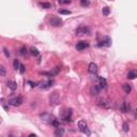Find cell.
Returning a JSON list of instances; mask_svg holds the SVG:
<instances>
[{"mask_svg": "<svg viewBox=\"0 0 137 137\" xmlns=\"http://www.w3.org/2000/svg\"><path fill=\"white\" fill-rule=\"evenodd\" d=\"M35 136H37L35 134H30V137H35Z\"/></svg>", "mask_w": 137, "mask_h": 137, "instance_id": "obj_32", "label": "cell"}, {"mask_svg": "<svg viewBox=\"0 0 137 137\" xmlns=\"http://www.w3.org/2000/svg\"><path fill=\"white\" fill-rule=\"evenodd\" d=\"M7 86L9 87L10 89H11L12 91H14V90H16V88H17V84L15 83V81H13V80H9L7 83Z\"/></svg>", "mask_w": 137, "mask_h": 137, "instance_id": "obj_17", "label": "cell"}, {"mask_svg": "<svg viewBox=\"0 0 137 137\" xmlns=\"http://www.w3.org/2000/svg\"><path fill=\"white\" fill-rule=\"evenodd\" d=\"M30 51H31V54H32L33 56H39V50H37V48H35V47H31L30 48Z\"/></svg>", "mask_w": 137, "mask_h": 137, "instance_id": "obj_22", "label": "cell"}, {"mask_svg": "<svg viewBox=\"0 0 137 137\" xmlns=\"http://www.w3.org/2000/svg\"><path fill=\"white\" fill-rule=\"evenodd\" d=\"M88 71L91 73V74H94V73L98 72V64L94 62H91L88 66Z\"/></svg>", "mask_w": 137, "mask_h": 137, "instance_id": "obj_11", "label": "cell"}, {"mask_svg": "<svg viewBox=\"0 0 137 137\" xmlns=\"http://www.w3.org/2000/svg\"><path fill=\"white\" fill-rule=\"evenodd\" d=\"M0 75L1 76H5V69L3 65H0Z\"/></svg>", "mask_w": 137, "mask_h": 137, "instance_id": "obj_28", "label": "cell"}, {"mask_svg": "<svg viewBox=\"0 0 137 137\" xmlns=\"http://www.w3.org/2000/svg\"><path fill=\"white\" fill-rule=\"evenodd\" d=\"M102 13H103V15H104V16H107V15H109V13H110V9H109L108 7L103 8Z\"/></svg>", "mask_w": 137, "mask_h": 137, "instance_id": "obj_20", "label": "cell"}, {"mask_svg": "<svg viewBox=\"0 0 137 137\" xmlns=\"http://www.w3.org/2000/svg\"><path fill=\"white\" fill-rule=\"evenodd\" d=\"M59 102H60V98H59L58 93H56V92L51 93L50 96H49V104L51 106H56V105L59 104Z\"/></svg>", "mask_w": 137, "mask_h": 137, "instance_id": "obj_2", "label": "cell"}, {"mask_svg": "<svg viewBox=\"0 0 137 137\" xmlns=\"http://www.w3.org/2000/svg\"><path fill=\"white\" fill-rule=\"evenodd\" d=\"M3 53H4L5 57H8V58H9V57H10V53H9V50H8V49L5 48V47H4V48H3Z\"/></svg>", "mask_w": 137, "mask_h": 137, "instance_id": "obj_30", "label": "cell"}, {"mask_svg": "<svg viewBox=\"0 0 137 137\" xmlns=\"http://www.w3.org/2000/svg\"><path fill=\"white\" fill-rule=\"evenodd\" d=\"M49 23H50V25L54 26V27H60V26L62 25V21L56 16H51L50 19H49Z\"/></svg>", "mask_w": 137, "mask_h": 137, "instance_id": "obj_7", "label": "cell"}, {"mask_svg": "<svg viewBox=\"0 0 137 137\" xmlns=\"http://www.w3.org/2000/svg\"><path fill=\"white\" fill-rule=\"evenodd\" d=\"M76 35H84V34H88L89 33V28L88 27H86V26H80V27H78V28L76 29Z\"/></svg>", "mask_w": 137, "mask_h": 137, "instance_id": "obj_6", "label": "cell"}, {"mask_svg": "<svg viewBox=\"0 0 137 137\" xmlns=\"http://www.w3.org/2000/svg\"><path fill=\"white\" fill-rule=\"evenodd\" d=\"M100 90H101V87L100 85H93L90 89V93L91 95H98L100 93Z\"/></svg>", "mask_w": 137, "mask_h": 137, "instance_id": "obj_9", "label": "cell"}, {"mask_svg": "<svg viewBox=\"0 0 137 137\" xmlns=\"http://www.w3.org/2000/svg\"><path fill=\"white\" fill-rule=\"evenodd\" d=\"M40 5H41L43 9H49V8H50V3H48V2H41Z\"/></svg>", "mask_w": 137, "mask_h": 137, "instance_id": "obj_24", "label": "cell"}, {"mask_svg": "<svg viewBox=\"0 0 137 137\" xmlns=\"http://www.w3.org/2000/svg\"><path fill=\"white\" fill-rule=\"evenodd\" d=\"M63 120L72 121V109H67L66 112H65V115L63 116Z\"/></svg>", "mask_w": 137, "mask_h": 137, "instance_id": "obj_13", "label": "cell"}, {"mask_svg": "<svg viewBox=\"0 0 137 137\" xmlns=\"http://www.w3.org/2000/svg\"><path fill=\"white\" fill-rule=\"evenodd\" d=\"M53 84H54V81H53V80L45 81V83H42V84H41L40 88H41V89H48V88H50V87L53 86Z\"/></svg>", "mask_w": 137, "mask_h": 137, "instance_id": "obj_14", "label": "cell"}, {"mask_svg": "<svg viewBox=\"0 0 137 137\" xmlns=\"http://www.w3.org/2000/svg\"><path fill=\"white\" fill-rule=\"evenodd\" d=\"M122 129L124 132H129V130H130V128H129V123L128 122H124L122 125Z\"/></svg>", "mask_w": 137, "mask_h": 137, "instance_id": "obj_27", "label": "cell"}, {"mask_svg": "<svg viewBox=\"0 0 137 137\" xmlns=\"http://www.w3.org/2000/svg\"><path fill=\"white\" fill-rule=\"evenodd\" d=\"M99 85H100L101 89H106V87H107L106 79L103 78V77H99Z\"/></svg>", "mask_w": 137, "mask_h": 137, "instance_id": "obj_15", "label": "cell"}, {"mask_svg": "<svg viewBox=\"0 0 137 137\" xmlns=\"http://www.w3.org/2000/svg\"><path fill=\"white\" fill-rule=\"evenodd\" d=\"M59 13L62 15H70L71 11H69V10H59Z\"/></svg>", "mask_w": 137, "mask_h": 137, "instance_id": "obj_25", "label": "cell"}, {"mask_svg": "<svg viewBox=\"0 0 137 137\" xmlns=\"http://www.w3.org/2000/svg\"><path fill=\"white\" fill-rule=\"evenodd\" d=\"M135 117H136V119H137V109H136V112H135Z\"/></svg>", "mask_w": 137, "mask_h": 137, "instance_id": "obj_33", "label": "cell"}, {"mask_svg": "<svg viewBox=\"0 0 137 137\" xmlns=\"http://www.w3.org/2000/svg\"><path fill=\"white\" fill-rule=\"evenodd\" d=\"M19 54H21V56L25 57L26 55H27V48H26L25 46H23L21 49H19Z\"/></svg>", "mask_w": 137, "mask_h": 137, "instance_id": "obj_21", "label": "cell"}, {"mask_svg": "<svg viewBox=\"0 0 137 137\" xmlns=\"http://www.w3.org/2000/svg\"><path fill=\"white\" fill-rule=\"evenodd\" d=\"M40 118L42 119L43 122L47 123V124H53L54 120H55V118H54V117L51 116L50 114H48V112H44V114H41V115H40Z\"/></svg>", "mask_w": 137, "mask_h": 137, "instance_id": "obj_1", "label": "cell"}, {"mask_svg": "<svg viewBox=\"0 0 137 137\" xmlns=\"http://www.w3.org/2000/svg\"><path fill=\"white\" fill-rule=\"evenodd\" d=\"M89 46V43L86 42V41H80V42L77 43L76 45V48L78 49V50H83V49H85L86 47Z\"/></svg>", "mask_w": 137, "mask_h": 137, "instance_id": "obj_12", "label": "cell"}, {"mask_svg": "<svg viewBox=\"0 0 137 137\" xmlns=\"http://www.w3.org/2000/svg\"><path fill=\"white\" fill-rule=\"evenodd\" d=\"M13 66H14L15 70H19L21 64H19V62H18V60H17V59H15V60L13 61Z\"/></svg>", "mask_w": 137, "mask_h": 137, "instance_id": "obj_23", "label": "cell"}, {"mask_svg": "<svg viewBox=\"0 0 137 137\" xmlns=\"http://www.w3.org/2000/svg\"><path fill=\"white\" fill-rule=\"evenodd\" d=\"M137 77V71L136 70H131L128 73V78L129 79H135Z\"/></svg>", "mask_w": 137, "mask_h": 137, "instance_id": "obj_18", "label": "cell"}, {"mask_svg": "<svg viewBox=\"0 0 137 137\" xmlns=\"http://www.w3.org/2000/svg\"><path fill=\"white\" fill-rule=\"evenodd\" d=\"M25 71H26L25 65L21 64V66H19V73H21V74H24V73H25Z\"/></svg>", "mask_w": 137, "mask_h": 137, "instance_id": "obj_29", "label": "cell"}, {"mask_svg": "<svg viewBox=\"0 0 137 137\" xmlns=\"http://www.w3.org/2000/svg\"><path fill=\"white\" fill-rule=\"evenodd\" d=\"M120 109H121V112H130L131 106H130V104H129L128 102H123L122 105L120 106Z\"/></svg>", "mask_w": 137, "mask_h": 137, "instance_id": "obj_10", "label": "cell"}, {"mask_svg": "<svg viewBox=\"0 0 137 137\" xmlns=\"http://www.w3.org/2000/svg\"><path fill=\"white\" fill-rule=\"evenodd\" d=\"M98 105L100 107H102V108H110L112 107V103L107 99H100L98 101Z\"/></svg>", "mask_w": 137, "mask_h": 137, "instance_id": "obj_5", "label": "cell"}, {"mask_svg": "<svg viewBox=\"0 0 137 137\" xmlns=\"http://www.w3.org/2000/svg\"><path fill=\"white\" fill-rule=\"evenodd\" d=\"M28 84L30 85V86L32 87V88H34V87H37V83H32V81H28Z\"/></svg>", "mask_w": 137, "mask_h": 137, "instance_id": "obj_31", "label": "cell"}, {"mask_svg": "<svg viewBox=\"0 0 137 137\" xmlns=\"http://www.w3.org/2000/svg\"><path fill=\"white\" fill-rule=\"evenodd\" d=\"M80 4L83 5V7H88V5L90 4V1H89V0H80Z\"/></svg>", "mask_w": 137, "mask_h": 137, "instance_id": "obj_26", "label": "cell"}, {"mask_svg": "<svg viewBox=\"0 0 137 137\" xmlns=\"http://www.w3.org/2000/svg\"><path fill=\"white\" fill-rule=\"evenodd\" d=\"M100 46H106V47H109V46H112V39L108 37H105L104 39L102 40V42H100Z\"/></svg>", "mask_w": 137, "mask_h": 137, "instance_id": "obj_8", "label": "cell"}, {"mask_svg": "<svg viewBox=\"0 0 137 137\" xmlns=\"http://www.w3.org/2000/svg\"><path fill=\"white\" fill-rule=\"evenodd\" d=\"M63 134H64V129L60 128V126L56 128V130H55V133H54V135H55V136H57V137L62 136Z\"/></svg>", "mask_w": 137, "mask_h": 137, "instance_id": "obj_16", "label": "cell"}, {"mask_svg": "<svg viewBox=\"0 0 137 137\" xmlns=\"http://www.w3.org/2000/svg\"><path fill=\"white\" fill-rule=\"evenodd\" d=\"M122 88H123V90H124L125 93H130L131 91H132V87H131V85H129V84H123Z\"/></svg>", "mask_w": 137, "mask_h": 137, "instance_id": "obj_19", "label": "cell"}, {"mask_svg": "<svg viewBox=\"0 0 137 137\" xmlns=\"http://www.w3.org/2000/svg\"><path fill=\"white\" fill-rule=\"evenodd\" d=\"M23 104V98L21 96H15V98H12L9 100V105H12V106H21Z\"/></svg>", "mask_w": 137, "mask_h": 137, "instance_id": "obj_3", "label": "cell"}, {"mask_svg": "<svg viewBox=\"0 0 137 137\" xmlns=\"http://www.w3.org/2000/svg\"><path fill=\"white\" fill-rule=\"evenodd\" d=\"M78 129L81 133H84V134H87V135H90V132L88 130V126H87L86 122L84 120H80L78 122Z\"/></svg>", "mask_w": 137, "mask_h": 137, "instance_id": "obj_4", "label": "cell"}]
</instances>
